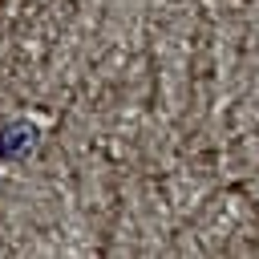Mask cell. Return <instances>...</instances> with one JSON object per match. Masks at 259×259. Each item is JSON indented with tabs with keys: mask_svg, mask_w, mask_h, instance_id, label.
I'll return each instance as SVG.
<instances>
[{
	"mask_svg": "<svg viewBox=\"0 0 259 259\" xmlns=\"http://www.w3.org/2000/svg\"><path fill=\"white\" fill-rule=\"evenodd\" d=\"M28 146H32V125H16V130L4 134V142H0V158H16V154L28 150Z\"/></svg>",
	"mask_w": 259,
	"mask_h": 259,
	"instance_id": "obj_1",
	"label": "cell"
}]
</instances>
